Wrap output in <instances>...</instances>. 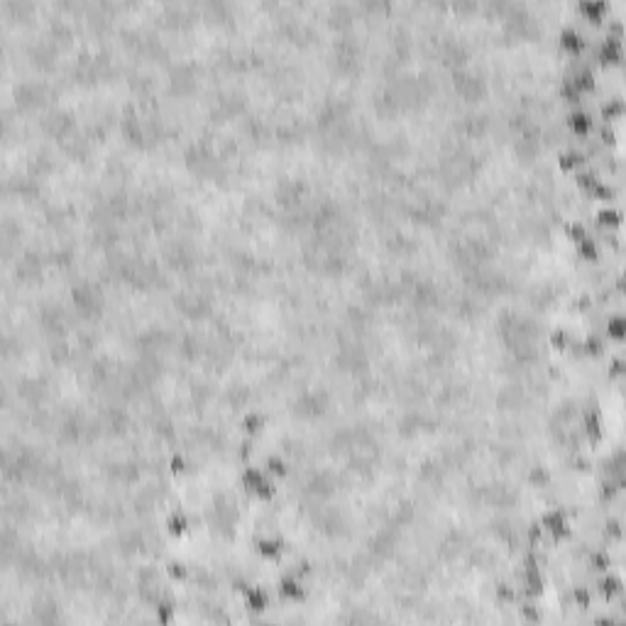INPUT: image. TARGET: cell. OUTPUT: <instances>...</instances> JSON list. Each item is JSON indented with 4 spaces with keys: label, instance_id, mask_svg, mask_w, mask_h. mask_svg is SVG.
Here are the masks:
<instances>
[{
    "label": "cell",
    "instance_id": "obj_39",
    "mask_svg": "<svg viewBox=\"0 0 626 626\" xmlns=\"http://www.w3.org/2000/svg\"><path fill=\"white\" fill-rule=\"evenodd\" d=\"M616 489H619V485H614V482H604V485H602V496H604V499H612V496L616 494Z\"/></svg>",
    "mask_w": 626,
    "mask_h": 626
},
{
    "label": "cell",
    "instance_id": "obj_31",
    "mask_svg": "<svg viewBox=\"0 0 626 626\" xmlns=\"http://www.w3.org/2000/svg\"><path fill=\"white\" fill-rule=\"evenodd\" d=\"M528 480L533 482V485H548V470H543V467H533L531 470V475H528Z\"/></svg>",
    "mask_w": 626,
    "mask_h": 626
},
{
    "label": "cell",
    "instance_id": "obj_18",
    "mask_svg": "<svg viewBox=\"0 0 626 626\" xmlns=\"http://www.w3.org/2000/svg\"><path fill=\"white\" fill-rule=\"evenodd\" d=\"M602 115H604V120H612V118H619L621 115V111H624V103L619 101V98H612V101L602 103Z\"/></svg>",
    "mask_w": 626,
    "mask_h": 626
},
{
    "label": "cell",
    "instance_id": "obj_19",
    "mask_svg": "<svg viewBox=\"0 0 626 626\" xmlns=\"http://www.w3.org/2000/svg\"><path fill=\"white\" fill-rule=\"evenodd\" d=\"M560 96H563L565 101H570V103H577V101H580V96H582V93L577 91V86H575V83H573V81H570V79H565V81L560 83Z\"/></svg>",
    "mask_w": 626,
    "mask_h": 626
},
{
    "label": "cell",
    "instance_id": "obj_41",
    "mask_svg": "<svg viewBox=\"0 0 626 626\" xmlns=\"http://www.w3.org/2000/svg\"><path fill=\"white\" fill-rule=\"evenodd\" d=\"M599 137H602V142H614V130L606 127V125H602V127H599Z\"/></svg>",
    "mask_w": 626,
    "mask_h": 626
},
{
    "label": "cell",
    "instance_id": "obj_17",
    "mask_svg": "<svg viewBox=\"0 0 626 626\" xmlns=\"http://www.w3.org/2000/svg\"><path fill=\"white\" fill-rule=\"evenodd\" d=\"M264 426V416L257 414V411H250V414L243 418V428L247 431V433H257V431H262Z\"/></svg>",
    "mask_w": 626,
    "mask_h": 626
},
{
    "label": "cell",
    "instance_id": "obj_20",
    "mask_svg": "<svg viewBox=\"0 0 626 626\" xmlns=\"http://www.w3.org/2000/svg\"><path fill=\"white\" fill-rule=\"evenodd\" d=\"M577 250H580V254H582L585 260H595L597 257V243L592 240V237H587V235L577 243Z\"/></svg>",
    "mask_w": 626,
    "mask_h": 626
},
{
    "label": "cell",
    "instance_id": "obj_9",
    "mask_svg": "<svg viewBox=\"0 0 626 626\" xmlns=\"http://www.w3.org/2000/svg\"><path fill=\"white\" fill-rule=\"evenodd\" d=\"M558 162H560V169L570 172V169H575V167H580V164L585 162V154L580 150H563L560 157H558Z\"/></svg>",
    "mask_w": 626,
    "mask_h": 626
},
{
    "label": "cell",
    "instance_id": "obj_2",
    "mask_svg": "<svg viewBox=\"0 0 626 626\" xmlns=\"http://www.w3.org/2000/svg\"><path fill=\"white\" fill-rule=\"evenodd\" d=\"M567 125L575 135H590L592 130V115L587 111H573L567 115Z\"/></svg>",
    "mask_w": 626,
    "mask_h": 626
},
{
    "label": "cell",
    "instance_id": "obj_29",
    "mask_svg": "<svg viewBox=\"0 0 626 626\" xmlns=\"http://www.w3.org/2000/svg\"><path fill=\"white\" fill-rule=\"evenodd\" d=\"M573 599H575V604H577V606L587 609V606H590V602H592V595L587 592L585 587H575V590H573Z\"/></svg>",
    "mask_w": 626,
    "mask_h": 626
},
{
    "label": "cell",
    "instance_id": "obj_45",
    "mask_svg": "<svg viewBox=\"0 0 626 626\" xmlns=\"http://www.w3.org/2000/svg\"><path fill=\"white\" fill-rule=\"evenodd\" d=\"M250 455H252V445H250V443H243V445H240V457H243V460H247Z\"/></svg>",
    "mask_w": 626,
    "mask_h": 626
},
{
    "label": "cell",
    "instance_id": "obj_42",
    "mask_svg": "<svg viewBox=\"0 0 626 626\" xmlns=\"http://www.w3.org/2000/svg\"><path fill=\"white\" fill-rule=\"evenodd\" d=\"M590 306H592V299H590L587 293H582V296L577 299V308H580V311H587Z\"/></svg>",
    "mask_w": 626,
    "mask_h": 626
},
{
    "label": "cell",
    "instance_id": "obj_38",
    "mask_svg": "<svg viewBox=\"0 0 626 626\" xmlns=\"http://www.w3.org/2000/svg\"><path fill=\"white\" fill-rule=\"evenodd\" d=\"M541 536H543V526H541V524H531V528H528V538H531L533 543H538V541H541Z\"/></svg>",
    "mask_w": 626,
    "mask_h": 626
},
{
    "label": "cell",
    "instance_id": "obj_44",
    "mask_svg": "<svg viewBox=\"0 0 626 626\" xmlns=\"http://www.w3.org/2000/svg\"><path fill=\"white\" fill-rule=\"evenodd\" d=\"M609 30H612V37H616V40H619V37H621V22L612 20V22H609Z\"/></svg>",
    "mask_w": 626,
    "mask_h": 626
},
{
    "label": "cell",
    "instance_id": "obj_24",
    "mask_svg": "<svg viewBox=\"0 0 626 626\" xmlns=\"http://www.w3.org/2000/svg\"><path fill=\"white\" fill-rule=\"evenodd\" d=\"M267 472H269V475H277V477L286 475V465H284L282 457H277V455L267 457Z\"/></svg>",
    "mask_w": 626,
    "mask_h": 626
},
{
    "label": "cell",
    "instance_id": "obj_48",
    "mask_svg": "<svg viewBox=\"0 0 626 626\" xmlns=\"http://www.w3.org/2000/svg\"><path fill=\"white\" fill-rule=\"evenodd\" d=\"M597 621H599V624H612V621H614V619H612V616H599V619H597Z\"/></svg>",
    "mask_w": 626,
    "mask_h": 626
},
{
    "label": "cell",
    "instance_id": "obj_7",
    "mask_svg": "<svg viewBox=\"0 0 626 626\" xmlns=\"http://www.w3.org/2000/svg\"><path fill=\"white\" fill-rule=\"evenodd\" d=\"M257 550H260L262 558L274 560V558H279V553H282V541L279 538H260L257 541Z\"/></svg>",
    "mask_w": 626,
    "mask_h": 626
},
{
    "label": "cell",
    "instance_id": "obj_46",
    "mask_svg": "<svg viewBox=\"0 0 626 626\" xmlns=\"http://www.w3.org/2000/svg\"><path fill=\"white\" fill-rule=\"evenodd\" d=\"M296 573H299V575H308V573H311V565H308L306 560H301V563L296 565Z\"/></svg>",
    "mask_w": 626,
    "mask_h": 626
},
{
    "label": "cell",
    "instance_id": "obj_32",
    "mask_svg": "<svg viewBox=\"0 0 626 626\" xmlns=\"http://www.w3.org/2000/svg\"><path fill=\"white\" fill-rule=\"evenodd\" d=\"M254 494H257V496H262V499H269V496H274V485H272V482H269V480H267V477H264L262 482L257 485V489H254Z\"/></svg>",
    "mask_w": 626,
    "mask_h": 626
},
{
    "label": "cell",
    "instance_id": "obj_3",
    "mask_svg": "<svg viewBox=\"0 0 626 626\" xmlns=\"http://www.w3.org/2000/svg\"><path fill=\"white\" fill-rule=\"evenodd\" d=\"M560 44L565 47L567 51H573V54H580V51L585 49V37L580 34L577 30H573V27H565V30L560 32Z\"/></svg>",
    "mask_w": 626,
    "mask_h": 626
},
{
    "label": "cell",
    "instance_id": "obj_6",
    "mask_svg": "<svg viewBox=\"0 0 626 626\" xmlns=\"http://www.w3.org/2000/svg\"><path fill=\"white\" fill-rule=\"evenodd\" d=\"M570 81L575 83L580 93H582V91H592V88H595V73H592V69H590V66H580Z\"/></svg>",
    "mask_w": 626,
    "mask_h": 626
},
{
    "label": "cell",
    "instance_id": "obj_15",
    "mask_svg": "<svg viewBox=\"0 0 626 626\" xmlns=\"http://www.w3.org/2000/svg\"><path fill=\"white\" fill-rule=\"evenodd\" d=\"M597 223L606 225V228H616L621 223V213L616 211V208H602V211L597 213Z\"/></svg>",
    "mask_w": 626,
    "mask_h": 626
},
{
    "label": "cell",
    "instance_id": "obj_37",
    "mask_svg": "<svg viewBox=\"0 0 626 626\" xmlns=\"http://www.w3.org/2000/svg\"><path fill=\"white\" fill-rule=\"evenodd\" d=\"M521 614H524V619H531V621H538V619H541V612H538L533 604H524L521 606Z\"/></svg>",
    "mask_w": 626,
    "mask_h": 626
},
{
    "label": "cell",
    "instance_id": "obj_27",
    "mask_svg": "<svg viewBox=\"0 0 626 626\" xmlns=\"http://www.w3.org/2000/svg\"><path fill=\"white\" fill-rule=\"evenodd\" d=\"M565 232H567V237H570V240H575V243H580V240L587 235V230H585V225H582V223H565Z\"/></svg>",
    "mask_w": 626,
    "mask_h": 626
},
{
    "label": "cell",
    "instance_id": "obj_25",
    "mask_svg": "<svg viewBox=\"0 0 626 626\" xmlns=\"http://www.w3.org/2000/svg\"><path fill=\"white\" fill-rule=\"evenodd\" d=\"M550 345H553V347H558V350L567 347V345H570V333H567V330H563V328L553 330V333H550Z\"/></svg>",
    "mask_w": 626,
    "mask_h": 626
},
{
    "label": "cell",
    "instance_id": "obj_12",
    "mask_svg": "<svg viewBox=\"0 0 626 626\" xmlns=\"http://www.w3.org/2000/svg\"><path fill=\"white\" fill-rule=\"evenodd\" d=\"M167 528H169V533L172 536L186 533V528H189V519H186V514H183V511H172L169 519H167Z\"/></svg>",
    "mask_w": 626,
    "mask_h": 626
},
{
    "label": "cell",
    "instance_id": "obj_16",
    "mask_svg": "<svg viewBox=\"0 0 626 626\" xmlns=\"http://www.w3.org/2000/svg\"><path fill=\"white\" fill-rule=\"evenodd\" d=\"M624 330H626V323L621 316H609L606 318V333L612 335L614 340H621L624 338Z\"/></svg>",
    "mask_w": 626,
    "mask_h": 626
},
{
    "label": "cell",
    "instance_id": "obj_4",
    "mask_svg": "<svg viewBox=\"0 0 626 626\" xmlns=\"http://www.w3.org/2000/svg\"><path fill=\"white\" fill-rule=\"evenodd\" d=\"M597 54H599V61H619L621 59V42L616 40V37H606L602 44H599V49H597Z\"/></svg>",
    "mask_w": 626,
    "mask_h": 626
},
{
    "label": "cell",
    "instance_id": "obj_11",
    "mask_svg": "<svg viewBox=\"0 0 626 626\" xmlns=\"http://www.w3.org/2000/svg\"><path fill=\"white\" fill-rule=\"evenodd\" d=\"M580 10L585 12L590 20L599 22V17L606 12V3L604 0H582V3H580Z\"/></svg>",
    "mask_w": 626,
    "mask_h": 626
},
{
    "label": "cell",
    "instance_id": "obj_23",
    "mask_svg": "<svg viewBox=\"0 0 626 626\" xmlns=\"http://www.w3.org/2000/svg\"><path fill=\"white\" fill-rule=\"evenodd\" d=\"M580 350H582V353H587V355H599V353H602V340H599L597 335H587L585 343L580 345Z\"/></svg>",
    "mask_w": 626,
    "mask_h": 626
},
{
    "label": "cell",
    "instance_id": "obj_40",
    "mask_svg": "<svg viewBox=\"0 0 626 626\" xmlns=\"http://www.w3.org/2000/svg\"><path fill=\"white\" fill-rule=\"evenodd\" d=\"M621 370H624V362H621V357H614V360H612V364H609V372L614 374V377H619V374H621Z\"/></svg>",
    "mask_w": 626,
    "mask_h": 626
},
{
    "label": "cell",
    "instance_id": "obj_1",
    "mask_svg": "<svg viewBox=\"0 0 626 626\" xmlns=\"http://www.w3.org/2000/svg\"><path fill=\"white\" fill-rule=\"evenodd\" d=\"M541 526H543V528H548V531L556 536L558 541L570 536V528H567V521H565V514H563V511H548V514L543 516Z\"/></svg>",
    "mask_w": 626,
    "mask_h": 626
},
{
    "label": "cell",
    "instance_id": "obj_47",
    "mask_svg": "<svg viewBox=\"0 0 626 626\" xmlns=\"http://www.w3.org/2000/svg\"><path fill=\"white\" fill-rule=\"evenodd\" d=\"M232 590H237V592H247V590H250V585H247L245 580H235V582H232Z\"/></svg>",
    "mask_w": 626,
    "mask_h": 626
},
{
    "label": "cell",
    "instance_id": "obj_34",
    "mask_svg": "<svg viewBox=\"0 0 626 626\" xmlns=\"http://www.w3.org/2000/svg\"><path fill=\"white\" fill-rule=\"evenodd\" d=\"M496 597H499V602H514V597H516V592L511 590L509 585H496Z\"/></svg>",
    "mask_w": 626,
    "mask_h": 626
},
{
    "label": "cell",
    "instance_id": "obj_30",
    "mask_svg": "<svg viewBox=\"0 0 626 626\" xmlns=\"http://www.w3.org/2000/svg\"><path fill=\"white\" fill-rule=\"evenodd\" d=\"M590 191L595 193V198H602V201H604V198H612V193H614V189H612V186H609V183H602V181H597L595 186H592V189H590Z\"/></svg>",
    "mask_w": 626,
    "mask_h": 626
},
{
    "label": "cell",
    "instance_id": "obj_26",
    "mask_svg": "<svg viewBox=\"0 0 626 626\" xmlns=\"http://www.w3.org/2000/svg\"><path fill=\"white\" fill-rule=\"evenodd\" d=\"M597 181H599V179H597V172H595V169H587V172H580V174H577V183H580V189H587V191H590V189H592V186H595Z\"/></svg>",
    "mask_w": 626,
    "mask_h": 626
},
{
    "label": "cell",
    "instance_id": "obj_8",
    "mask_svg": "<svg viewBox=\"0 0 626 626\" xmlns=\"http://www.w3.org/2000/svg\"><path fill=\"white\" fill-rule=\"evenodd\" d=\"M524 592L531 597L543 592V580L538 575V570H524Z\"/></svg>",
    "mask_w": 626,
    "mask_h": 626
},
{
    "label": "cell",
    "instance_id": "obj_28",
    "mask_svg": "<svg viewBox=\"0 0 626 626\" xmlns=\"http://www.w3.org/2000/svg\"><path fill=\"white\" fill-rule=\"evenodd\" d=\"M167 573H169V577H174V580H186V575H189V570H186V565H183L181 560H172L169 565H167Z\"/></svg>",
    "mask_w": 626,
    "mask_h": 626
},
{
    "label": "cell",
    "instance_id": "obj_5",
    "mask_svg": "<svg viewBox=\"0 0 626 626\" xmlns=\"http://www.w3.org/2000/svg\"><path fill=\"white\" fill-rule=\"evenodd\" d=\"M279 595L284 597V599H303V587L299 585V580L296 577H284L282 582H279Z\"/></svg>",
    "mask_w": 626,
    "mask_h": 626
},
{
    "label": "cell",
    "instance_id": "obj_43",
    "mask_svg": "<svg viewBox=\"0 0 626 626\" xmlns=\"http://www.w3.org/2000/svg\"><path fill=\"white\" fill-rule=\"evenodd\" d=\"M573 465H575L577 470H587V467H590V460L582 457V455H577V457H573Z\"/></svg>",
    "mask_w": 626,
    "mask_h": 626
},
{
    "label": "cell",
    "instance_id": "obj_33",
    "mask_svg": "<svg viewBox=\"0 0 626 626\" xmlns=\"http://www.w3.org/2000/svg\"><path fill=\"white\" fill-rule=\"evenodd\" d=\"M585 426H587V431L592 435H599V428H602V424H599V416L597 414H585Z\"/></svg>",
    "mask_w": 626,
    "mask_h": 626
},
{
    "label": "cell",
    "instance_id": "obj_35",
    "mask_svg": "<svg viewBox=\"0 0 626 626\" xmlns=\"http://www.w3.org/2000/svg\"><path fill=\"white\" fill-rule=\"evenodd\" d=\"M169 465H172V472H174V475H181L183 470H186V457H183L181 453H176V455L172 457V463H169Z\"/></svg>",
    "mask_w": 626,
    "mask_h": 626
},
{
    "label": "cell",
    "instance_id": "obj_13",
    "mask_svg": "<svg viewBox=\"0 0 626 626\" xmlns=\"http://www.w3.org/2000/svg\"><path fill=\"white\" fill-rule=\"evenodd\" d=\"M597 585H599V595L606 597V599H612V597H616L619 592H621V582H619V577H614V575L602 577Z\"/></svg>",
    "mask_w": 626,
    "mask_h": 626
},
{
    "label": "cell",
    "instance_id": "obj_10",
    "mask_svg": "<svg viewBox=\"0 0 626 626\" xmlns=\"http://www.w3.org/2000/svg\"><path fill=\"white\" fill-rule=\"evenodd\" d=\"M245 597H247V606H250V609H254V612H262V609H267L269 597H267V592H264V590H260V587H250V590L245 592Z\"/></svg>",
    "mask_w": 626,
    "mask_h": 626
},
{
    "label": "cell",
    "instance_id": "obj_21",
    "mask_svg": "<svg viewBox=\"0 0 626 626\" xmlns=\"http://www.w3.org/2000/svg\"><path fill=\"white\" fill-rule=\"evenodd\" d=\"M587 563H590L592 570H606V567H609V556L602 553V550H595V553L587 556Z\"/></svg>",
    "mask_w": 626,
    "mask_h": 626
},
{
    "label": "cell",
    "instance_id": "obj_36",
    "mask_svg": "<svg viewBox=\"0 0 626 626\" xmlns=\"http://www.w3.org/2000/svg\"><path fill=\"white\" fill-rule=\"evenodd\" d=\"M604 533L619 538V536H621V521H619V519H609V521L604 524Z\"/></svg>",
    "mask_w": 626,
    "mask_h": 626
},
{
    "label": "cell",
    "instance_id": "obj_14",
    "mask_svg": "<svg viewBox=\"0 0 626 626\" xmlns=\"http://www.w3.org/2000/svg\"><path fill=\"white\" fill-rule=\"evenodd\" d=\"M240 480H243V487H245V489L254 492V489H257V485H260V482L264 480V472H262V470H257V467H247V470L243 472V477H240Z\"/></svg>",
    "mask_w": 626,
    "mask_h": 626
},
{
    "label": "cell",
    "instance_id": "obj_22",
    "mask_svg": "<svg viewBox=\"0 0 626 626\" xmlns=\"http://www.w3.org/2000/svg\"><path fill=\"white\" fill-rule=\"evenodd\" d=\"M174 614H176V606H174L172 602H167V599H164V602H159V604H157V619H159V621H164V624H167V621H172V619H174Z\"/></svg>",
    "mask_w": 626,
    "mask_h": 626
}]
</instances>
